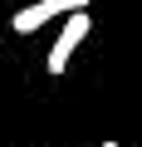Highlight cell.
I'll list each match as a JSON object with an SVG mask.
<instances>
[{"label":"cell","mask_w":142,"mask_h":147,"mask_svg":"<svg viewBox=\"0 0 142 147\" xmlns=\"http://www.w3.org/2000/svg\"><path fill=\"white\" fill-rule=\"evenodd\" d=\"M83 39H88V15H83V10H69L64 30H59V39H54V49H49V59H44V69L54 74V79L69 69V59H74V49H79Z\"/></svg>","instance_id":"cell-1"},{"label":"cell","mask_w":142,"mask_h":147,"mask_svg":"<svg viewBox=\"0 0 142 147\" xmlns=\"http://www.w3.org/2000/svg\"><path fill=\"white\" fill-rule=\"evenodd\" d=\"M69 10H88V0H34L20 15H10V25H15V34H34V30H44L49 20H59Z\"/></svg>","instance_id":"cell-2"},{"label":"cell","mask_w":142,"mask_h":147,"mask_svg":"<svg viewBox=\"0 0 142 147\" xmlns=\"http://www.w3.org/2000/svg\"><path fill=\"white\" fill-rule=\"evenodd\" d=\"M103 147H118V142H103Z\"/></svg>","instance_id":"cell-3"}]
</instances>
